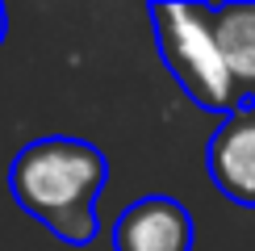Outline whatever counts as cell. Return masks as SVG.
I'll use <instances>...</instances> for the list:
<instances>
[{"instance_id": "4", "label": "cell", "mask_w": 255, "mask_h": 251, "mask_svg": "<svg viewBox=\"0 0 255 251\" xmlns=\"http://www.w3.org/2000/svg\"><path fill=\"white\" fill-rule=\"evenodd\" d=\"M209 180L235 205L255 209V105L226 113L205 151Z\"/></svg>"}, {"instance_id": "6", "label": "cell", "mask_w": 255, "mask_h": 251, "mask_svg": "<svg viewBox=\"0 0 255 251\" xmlns=\"http://www.w3.org/2000/svg\"><path fill=\"white\" fill-rule=\"evenodd\" d=\"M4 34H8V13H4V4H0V42H4Z\"/></svg>"}, {"instance_id": "5", "label": "cell", "mask_w": 255, "mask_h": 251, "mask_svg": "<svg viewBox=\"0 0 255 251\" xmlns=\"http://www.w3.org/2000/svg\"><path fill=\"white\" fill-rule=\"evenodd\" d=\"M214 42L243 105L255 101V4H218Z\"/></svg>"}, {"instance_id": "1", "label": "cell", "mask_w": 255, "mask_h": 251, "mask_svg": "<svg viewBox=\"0 0 255 251\" xmlns=\"http://www.w3.org/2000/svg\"><path fill=\"white\" fill-rule=\"evenodd\" d=\"M109 163L84 138H34L8 163V193L55 239L84 247L97 239V201Z\"/></svg>"}, {"instance_id": "2", "label": "cell", "mask_w": 255, "mask_h": 251, "mask_svg": "<svg viewBox=\"0 0 255 251\" xmlns=\"http://www.w3.org/2000/svg\"><path fill=\"white\" fill-rule=\"evenodd\" d=\"M155 42L167 71L197 109L235 113L243 109L235 80L226 76V63L214 42V4H151Z\"/></svg>"}, {"instance_id": "3", "label": "cell", "mask_w": 255, "mask_h": 251, "mask_svg": "<svg viewBox=\"0 0 255 251\" xmlns=\"http://www.w3.org/2000/svg\"><path fill=\"white\" fill-rule=\"evenodd\" d=\"M193 214L176 197H138L113 222V251H193Z\"/></svg>"}, {"instance_id": "7", "label": "cell", "mask_w": 255, "mask_h": 251, "mask_svg": "<svg viewBox=\"0 0 255 251\" xmlns=\"http://www.w3.org/2000/svg\"><path fill=\"white\" fill-rule=\"evenodd\" d=\"M251 105H255V101H251Z\"/></svg>"}]
</instances>
